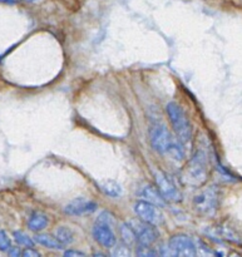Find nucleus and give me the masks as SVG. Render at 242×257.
I'll use <instances>...</instances> for the list:
<instances>
[{
    "label": "nucleus",
    "instance_id": "f257e3e1",
    "mask_svg": "<svg viewBox=\"0 0 242 257\" xmlns=\"http://www.w3.org/2000/svg\"><path fill=\"white\" fill-rule=\"evenodd\" d=\"M151 146L160 155H168L173 160L181 162L185 160V150L181 141L172 137L163 123H153L150 130Z\"/></svg>",
    "mask_w": 242,
    "mask_h": 257
},
{
    "label": "nucleus",
    "instance_id": "f03ea898",
    "mask_svg": "<svg viewBox=\"0 0 242 257\" xmlns=\"http://www.w3.org/2000/svg\"><path fill=\"white\" fill-rule=\"evenodd\" d=\"M167 114L178 140L182 143H188L192 140V125L182 108L175 102L167 104Z\"/></svg>",
    "mask_w": 242,
    "mask_h": 257
},
{
    "label": "nucleus",
    "instance_id": "7ed1b4c3",
    "mask_svg": "<svg viewBox=\"0 0 242 257\" xmlns=\"http://www.w3.org/2000/svg\"><path fill=\"white\" fill-rule=\"evenodd\" d=\"M196 210L206 216L215 215L220 205V191L216 186L206 188L202 192L198 193L193 200Z\"/></svg>",
    "mask_w": 242,
    "mask_h": 257
},
{
    "label": "nucleus",
    "instance_id": "20e7f679",
    "mask_svg": "<svg viewBox=\"0 0 242 257\" xmlns=\"http://www.w3.org/2000/svg\"><path fill=\"white\" fill-rule=\"evenodd\" d=\"M207 176V160L202 151H197L185 172V181L190 185H202Z\"/></svg>",
    "mask_w": 242,
    "mask_h": 257
},
{
    "label": "nucleus",
    "instance_id": "39448f33",
    "mask_svg": "<svg viewBox=\"0 0 242 257\" xmlns=\"http://www.w3.org/2000/svg\"><path fill=\"white\" fill-rule=\"evenodd\" d=\"M155 177L158 190L161 191V193H162L163 197H165L166 200L170 201V202H180V201L182 200L180 190L176 187L173 180L167 175V173L161 172V171H156Z\"/></svg>",
    "mask_w": 242,
    "mask_h": 257
},
{
    "label": "nucleus",
    "instance_id": "423d86ee",
    "mask_svg": "<svg viewBox=\"0 0 242 257\" xmlns=\"http://www.w3.org/2000/svg\"><path fill=\"white\" fill-rule=\"evenodd\" d=\"M168 246L172 250L173 256H182V257H192L196 255V246L195 241L187 235H176L171 237Z\"/></svg>",
    "mask_w": 242,
    "mask_h": 257
},
{
    "label": "nucleus",
    "instance_id": "0eeeda50",
    "mask_svg": "<svg viewBox=\"0 0 242 257\" xmlns=\"http://www.w3.org/2000/svg\"><path fill=\"white\" fill-rule=\"evenodd\" d=\"M135 211L137 213L138 217L145 222L151 223V225H160L163 221V216L161 211L158 210V206L153 205V203L147 202V201L142 200L138 201L135 205Z\"/></svg>",
    "mask_w": 242,
    "mask_h": 257
},
{
    "label": "nucleus",
    "instance_id": "6e6552de",
    "mask_svg": "<svg viewBox=\"0 0 242 257\" xmlns=\"http://www.w3.org/2000/svg\"><path fill=\"white\" fill-rule=\"evenodd\" d=\"M131 226L135 230L137 241L143 245H152L158 240V230L155 225L145 222V221H132Z\"/></svg>",
    "mask_w": 242,
    "mask_h": 257
},
{
    "label": "nucleus",
    "instance_id": "1a4fd4ad",
    "mask_svg": "<svg viewBox=\"0 0 242 257\" xmlns=\"http://www.w3.org/2000/svg\"><path fill=\"white\" fill-rule=\"evenodd\" d=\"M110 227H112V226L98 222V221L95 222V225L93 226V237H94V240L97 241L100 246H103V247L113 248L115 243H117L114 233H113Z\"/></svg>",
    "mask_w": 242,
    "mask_h": 257
},
{
    "label": "nucleus",
    "instance_id": "9d476101",
    "mask_svg": "<svg viewBox=\"0 0 242 257\" xmlns=\"http://www.w3.org/2000/svg\"><path fill=\"white\" fill-rule=\"evenodd\" d=\"M95 210H97V203L87 200L84 197L75 198V200H73L72 202H69L64 207V212L70 216L84 215V213L93 212Z\"/></svg>",
    "mask_w": 242,
    "mask_h": 257
},
{
    "label": "nucleus",
    "instance_id": "9b49d317",
    "mask_svg": "<svg viewBox=\"0 0 242 257\" xmlns=\"http://www.w3.org/2000/svg\"><path fill=\"white\" fill-rule=\"evenodd\" d=\"M138 196L147 202L153 203L158 207H165L167 205V200L163 197L158 187H153L152 185H143L138 190Z\"/></svg>",
    "mask_w": 242,
    "mask_h": 257
},
{
    "label": "nucleus",
    "instance_id": "f8f14e48",
    "mask_svg": "<svg viewBox=\"0 0 242 257\" xmlns=\"http://www.w3.org/2000/svg\"><path fill=\"white\" fill-rule=\"evenodd\" d=\"M48 220L47 216L44 213L39 212V211H34V212L30 215L29 220H28V228L34 232H39V231H43L48 226Z\"/></svg>",
    "mask_w": 242,
    "mask_h": 257
},
{
    "label": "nucleus",
    "instance_id": "ddd939ff",
    "mask_svg": "<svg viewBox=\"0 0 242 257\" xmlns=\"http://www.w3.org/2000/svg\"><path fill=\"white\" fill-rule=\"evenodd\" d=\"M34 240L35 242L40 243L47 248H52V250L62 251L64 248V245L55 236L48 235V233H38L34 236Z\"/></svg>",
    "mask_w": 242,
    "mask_h": 257
},
{
    "label": "nucleus",
    "instance_id": "4468645a",
    "mask_svg": "<svg viewBox=\"0 0 242 257\" xmlns=\"http://www.w3.org/2000/svg\"><path fill=\"white\" fill-rule=\"evenodd\" d=\"M100 190L109 197H119L122 195V187L118 182L113 180H105L100 183Z\"/></svg>",
    "mask_w": 242,
    "mask_h": 257
},
{
    "label": "nucleus",
    "instance_id": "2eb2a0df",
    "mask_svg": "<svg viewBox=\"0 0 242 257\" xmlns=\"http://www.w3.org/2000/svg\"><path fill=\"white\" fill-rule=\"evenodd\" d=\"M120 237H122V241L128 246H132L133 243L137 242V236H136L135 230L131 226V223H123L119 227Z\"/></svg>",
    "mask_w": 242,
    "mask_h": 257
},
{
    "label": "nucleus",
    "instance_id": "dca6fc26",
    "mask_svg": "<svg viewBox=\"0 0 242 257\" xmlns=\"http://www.w3.org/2000/svg\"><path fill=\"white\" fill-rule=\"evenodd\" d=\"M55 237L63 243V245H69V243L73 242L74 240V236H73V232L65 226H60V227L57 228L55 231Z\"/></svg>",
    "mask_w": 242,
    "mask_h": 257
},
{
    "label": "nucleus",
    "instance_id": "f3484780",
    "mask_svg": "<svg viewBox=\"0 0 242 257\" xmlns=\"http://www.w3.org/2000/svg\"><path fill=\"white\" fill-rule=\"evenodd\" d=\"M13 236H14L15 241H17L20 246H23V247H34L35 240H33L32 237L25 235L22 231H14V232H13Z\"/></svg>",
    "mask_w": 242,
    "mask_h": 257
},
{
    "label": "nucleus",
    "instance_id": "a211bd4d",
    "mask_svg": "<svg viewBox=\"0 0 242 257\" xmlns=\"http://www.w3.org/2000/svg\"><path fill=\"white\" fill-rule=\"evenodd\" d=\"M137 256L140 257H153L158 255L157 251L153 250L150 245H143V243H140V246L137 247Z\"/></svg>",
    "mask_w": 242,
    "mask_h": 257
},
{
    "label": "nucleus",
    "instance_id": "6ab92c4d",
    "mask_svg": "<svg viewBox=\"0 0 242 257\" xmlns=\"http://www.w3.org/2000/svg\"><path fill=\"white\" fill-rule=\"evenodd\" d=\"M112 256L115 257H128L131 256V250L128 247V245H126L125 242L122 245H117L115 243L114 248L112 250Z\"/></svg>",
    "mask_w": 242,
    "mask_h": 257
},
{
    "label": "nucleus",
    "instance_id": "aec40b11",
    "mask_svg": "<svg viewBox=\"0 0 242 257\" xmlns=\"http://www.w3.org/2000/svg\"><path fill=\"white\" fill-rule=\"evenodd\" d=\"M10 247H12V242H10L7 232H5L4 230H0V251L8 252V250H9Z\"/></svg>",
    "mask_w": 242,
    "mask_h": 257
},
{
    "label": "nucleus",
    "instance_id": "412c9836",
    "mask_svg": "<svg viewBox=\"0 0 242 257\" xmlns=\"http://www.w3.org/2000/svg\"><path fill=\"white\" fill-rule=\"evenodd\" d=\"M97 221H98V222L105 223V225H109V226L114 225V220H113V216L110 215L109 212H107V211H104V212L100 213L99 217L97 218Z\"/></svg>",
    "mask_w": 242,
    "mask_h": 257
},
{
    "label": "nucleus",
    "instance_id": "4be33fe9",
    "mask_svg": "<svg viewBox=\"0 0 242 257\" xmlns=\"http://www.w3.org/2000/svg\"><path fill=\"white\" fill-rule=\"evenodd\" d=\"M22 256L24 257H39L40 253L33 247H25V250L22 251Z\"/></svg>",
    "mask_w": 242,
    "mask_h": 257
},
{
    "label": "nucleus",
    "instance_id": "5701e85b",
    "mask_svg": "<svg viewBox=\"0 0 242 257\" xmlns=\"http://www.w3.org/2000/svg\"><path fill=\"white\" fill-rule=\"evenodd\" d=\"M8 255L10 257H17L22 255V251H20L19 247H17V246H12V247L8 250Z\"/></svg>",
    "mask_w": 242,
    "mask_h": 257
},
{
    "label": "nucleus",
    "instance_id": "b1692460",
    "mask_svg": "<svg viewBox=\"0 0 242 257\" xmlns=\"http://www.w3.org/2000/svg\"><path fill=\"white\" fill-rule=\"evenodd\" d=\"M64 256H67V257H70V256H73V257H83V256H84V253L79 252V251L69 250V251H65Z\"/></svg>",
    "mask_w": 242,
    "mask_h": 257
},
{
    "label": "nucleus",
    "instance_id": "393cba45",
    "mask_svg": "<svg viewBox=\"0 0 242 257\" xmlns=\"http://www.w3.org/2000/svg\"><path fill=\"white\" fill-rule=\"evenodd\" d=\"M0 3H10V4H13V3H17V0H0Z\"/></svg>",
    "mask_w": 242,
    "mask_h": 257
},
{
    "label": "nucleus",
    "instance_id": "a878e982",
    "mask_svg": "<svg viewBox=\"0 0 242 257\" xmlns=\"http://www.w3.org/2000/svg\"><path fill=\"white\" fill-rule=\"evenodd\" d=\"M23 2H27V3H35V2H39V0H23Z\"/></svg>",
    "mask_w": 242,
    "mask_h": 257
}]
</instances>
